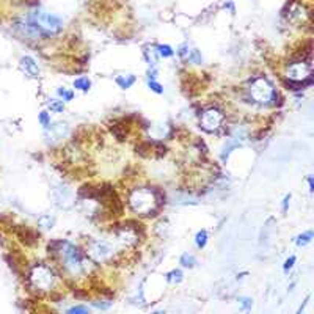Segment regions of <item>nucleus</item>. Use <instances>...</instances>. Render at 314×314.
<instances>
[{
  "label": "nucleus",
  "mask_w": 314,
  "mask_h": 314,
  "mask_svg": "<svg viewBox=\"0 0 314 314\" xmlns=\"http://www.w3.org/2000/svg\"><path fill=\"white\" fill-rule=\"evenodd\" d=\"M148 85H149V88L152 89V92H155V93H164V88H162V85L161 83H157L155 80H151L149 79V82H148Z\"/></svg>",
  "instance_id": "obj_23"
},
{
  "label": "nucleus",
  "mask_w": 314,
  "mask_h": 314,
  "mask_svg": "<svg viewBox=\"0 0 314 314\" xmlns=\"http://www.w3.org/2000/svg\"><path fill=\"white\" fill-rule=\"evenodd\" d=\"M161 203V196L154 189H136L129 196V206L140 215H151Z\"/></svg>",
  "instance_id": "obj_1"
},
{
  "label": "nucleus",
  "mask_w": 314,
  "mask_h": 314,
  "mask_svg": "<svg viewBox=\"0 0 314 314\" xmlns=\"http://www.w3.org/2000/svg\"><path fill=\"white\" fill-rule=\"evenodd\" d=\"M206 242H208V233L206 231H199L196 234V239H195L196 246H198V249H203V246L206 245Z\"/></svg>",
  "instance_id": "obj_18"
},
{
  "label": "nucleus",
  "mask_w": 314,
  "mask_h": 314,
  "mask_svg": "<svg viewBox=\"0 0 314 314\" xmlns=\"http://www.w3.org/2000/svg\"><path fill=\"white\" fill-rule=\"evenodd\" d=\"M181 264H183L184 267H192V265L195 264V258L190 256V255H183V258H181Z\"/></svg>",
  "instance_id": "obj_24"
},
{
  "label": "nucleus",
  "mask_w": 314,
  "mask_h": 314,
  "mask_svg": "<svg viewBox=\"0 0 314 314\" xmlns=\"http://www.w3.org/2000/svg\"><path fill=\"white\" fill-rule=\"evenodd\" d=\"M249 93L250 98L261 105H267V104H272L275 101V89L274 85L268 82L264 77H259L256 80H253L249 86Z\"/></svg>",
  "instance_id": "obj_3"
},
{
  "label": "nucleus",
  "mask_w": 314,
  "mask_h": 314,
  "mask_svg": "<svg viewBox=\"0 0 314 314\" xmlns=\"http://www.w3.org/2000/svg\"><path fill=\"white\" fill-rule=\"evenodd\" d=\"M68 124L64 123H55V124H49L46 127V139L48 142H58L63 137L68 136Z\"/></svg>",
  "instance_id": "obj_10"
},
{
  "label": "nucleus",
  "mask_w": 314,
  "mask_h": 314,
  "mask_svg": "<svg viewBox=\"0 0 314 314\" xmlns=\"http://www.w3.org/2000/svg\"><path fill=\"white\" fill-rule=\"evenodd\" d=\"M48 107L52 110V111H63V108H64V104H63V101H57V99H51V101H48Z\"/></svg>",
  "instance_id": "obj_19"
},
{
  "label": "nucleus",
  "mask_w": 314,
  "mask_h": 314,
  "mask_svg": "<svg viewBox=\"0 0 314 314\" xmlns=\"http://www.w3.org/2000/svg\"><path fill=\"white\" fill-rule=\"evenodd\" d=\"M308 184H309V192H312V190H314V189H312V177L308 179Z\"/></svg>",
  "instance_id": "obj_32"
},
{
  "label": "nucleus",
  "mask_w": 314,
  "mask_h": 314,
  "mask_svg": "<svg viewBox=\"0 0 314 314\" xmlns=\"http://www.w3.org/2000/svg\"><path fill=\"white\" fill-rule=\"evenodd\" d=\"M55 205L61 209H70L74 205V192L68 186H58L54 190Z\"/></svg>",
  "instance_id": "obj_9"
},
{
  "label": "nucleus",
  "mask_w": 314,
  "mask_h": 314,
  "mask_svg": "<svg viewBox=\"0 0 314 314\" xmlns=\"http://www.w3.org/2000/svg\"><path fill=\"white\" fill-rule=\"evenodd\" d=\"M38 225H39L41 228H44V230H51V228L54 227V218H52L51 215H42V217H39V220H38Z\"/></svg>",
  "instance_id": "obj_17"
},
{
  "label": "nucleus",
  "mask_w": 314,
  "mask_h": 314,
  "mask_svg": "<svg viewBox=\"0 0 314 314\" xmlns=\"http://www.w3.org/2000/svg\"><path fill=\"white\" fill-rule=\"evenodd\" d=\"M294 261H296V258H294V256H293V258H289V259L286 261V264H284V271H289V268L293 267Z\"/></svg>",
  "instance_id": "obj_29"
},
{
  "label": "nucleus",
  "mask_w": 314,
  "mask_h": 314,
  "mask_svg": "<svg viewBox=\"0 0 314 314\" xmlns=\"http://www.w3.org/2000/svg\"><path fill=\"white\" fill-rule=\"evenodd\" d=\"M55 253L60 256V259L63 261L64 267L68 268V271L73 274V275H79L82 274L83 271V262H82V258H80V253L76 246L70 242H57L55 243Z\"/></svg>",
  "instance_id": "obj_2"
},
{
  "label": "nucleus",
  "mask_w": 314,
  "mask_h": 314,
  "mask_svg": "<svg viewBox=\"0 0 314 314\" xmlns=\"http://www.w3.org/2000/svg\"><path fill=\"white\" fill-rule=\"evenodd\" d=\"M146 58H148V61H149V64H152V66H155V63H157V57H155V51H152V49H148L146 52Z\"/></svg>",
  "instance_id": "obj_26"
},
{
  "label": "nucleus",
  "mask_w": 314,
  "mask_h": 314,
  "mask_svg": "<svg viewBox=\"0 0 314 314\" xmlns=\"http://www.w3.org/2000/svg\"><path fill=\"white\" fill-rule=\"evenodd\" d=\"M240 302H242V306H243L245 309H249V308L252 306V300H250V299H240Z\"/></svg>",
  "instance_id": "obj_30"
},
{
  "label": "nucleus",
  "mask_w": 314,
  "mask_h": 314,
  "mask_svg": "<svg viewBox=\"0 0 314 314\" xmlns=\"http://www.w3.org/2000/svg\"><path fill=\"white\" fill-rule=\"evenodd\" d=\"M286 16H287L289 20H293V22H303L306 19V10L299 4H293L287 8Z\"/></svg>",
  "instance_id": "obj_13"
},
{
  "label": "nucleus",
  "mask_w": 314,
  "mask_h": 314,
  "mask_svg": "<svg viewBox=\"0 0 314 314\" xmlns=\"http://www.w3.org/2000/svg\"><path fill=\"white\" fill-rule=\"evenodd\" d=\"M286 77L290 82L296 83H303L311 77V64L306 61H296L290 63L286 70Z\"/></svg>",
  "instance_id": "obj_7"
},
{
  "label": "nucleus",
  "mask_w": 314,
  "mask_h": 314,
  "mask_svg": "<svg viewBox=\"0 0 314 314\" xmlns=\"http://www.w3.org/2000/svg\"><path fill=\"white\" fill-rule=\"evenodd\" d=\"M30 284L38 290H49L54 284V274L46 265H35L30 271Z\"/></svg>",
  "instance_id": "obj_5"
},
{
  "label": "nucleus",
  "mask_w": 314,
  "mask_h": 314,
  "mask_svg": "<svg viewBox=\"0 0 314 314\" xmlns=\"http://www.w3.org/2000/svg\"><path fill=\"white\" fill-rule=\"evenodd\" d=\"M117 237L124 245H133V243L139 242V234L133 231L132 228H129V227H123L121 230H118Z\"/></svg>",
  "instance_id": "obj_12"
},
{
  "label": "nucleus",
  "mask_w": 314,
  "mask_h": 314,
  "mask_svg": "<svg viewBox=\"0 0 314 314\" xmlns=\"http://www.w3.org/2000/svg\"><path fill=\"white\" fill-rule=\"evenodd\" d=\"M86 311H88V308H85V306H74V308H71L68 312L74 314V312H86Z\"/></svg>",
  "instance_id": "obj_28"
},
{
  "label": "nucleus",
  "mask_w": 314,
  "mask_h": 314,
  "mask_svg": "<svg viewBox=\"0 0 314 314\" xmlns=\"http://www.w3.org/2000/svg\"><path fill=\"white\" fill-rule=\"evenodd\" d=\"M287 203H289V196L284 198V203H283V209H287Z\"/></svg>",
  "instance_id": "obj_31"
},
{
  "label": "nucleus",
  "mask_w": 314,
  "mask_h": 314,
  "mask_svg": "<svg viewBox=\"0 0 314 314\" xmlns=\"http://www.w3.org/2000/svg\"><path fill=\"white\" fill-rule=\"evenodd\" d=\"M39 123H41L44 127H48V126L51 124V118H49V115L46 114V111H42V114H39Z\"/></svg>",
  "instance_id": "obj_27"
},
{
  "label": "nucleus",
  "mask_w": 314,
  "mask_h": 314,
  "mask_svg": "<svg viewBox=\"0 0 314 314\" xmlns=\"http://www.w3.org/2000/svg\"><path fill=\"white\" fill-rule=\"evenodd\" d=\"M167 280L170 281V283H179L183 280V274L179 272V271H171L168 275H167Z\"/></svg>",
  "instance_id": "obj_20"
},
{
  "label": "nucleus",
  "mask_w": 314,
  "mask_h": 314,
  "mask_svg": "<svg viewBox=\"0 0 314 314\" xmlns=\"http://www.w3.org/2000/svg\"><path fill=\"white\" fill-rule=\"evenodd\" d=\"M311 237H312V233H311V231H308V233L299 236V237H297V245H299V246H303V245L309 243V242H311Z\"/></svg>",
  "instance_id": "obj_21"
},
{
  "label": "nucleus",
  "mask_w": 314,
  "mask_h": 314,
  "mask_svg": "<svg viewBox=\"0 0 314 314\" xmlns=\"http://www.w3.org/2000/svg\"><path fill=\"white\" fill-rule=\"evenodd\" d=\"M157 51H159V54L162 57H171L173 55V51L170 46H157Z\"/></svg>",
  "instance_id": "obj_25"
},
{
  "label": "nucleus",
  "mask_w": 314,
  "mask_h": 314,
  "mask_svg": "<svg viewBox=\"0 0 314 314\" xmlns=\"http://www.w3.org/2000/svg\"><path fill=\"white\" fill-rule=\"evenodd\" d=\"M19 66H20L22 73H24L26 76H29V77H32V79H35V77H38V76H39V68H38V64H36V63H35V60H33V58H30V57H24V58H20Z\"/></svg>",
  "instance_id": "obj_11"
},
{
  "label": "nucleus",
  "mask_w": 314,
  "mask_h": 314,
  "mask_svg": "<svg viewBox=\"0 0 314 314\" xmlns=\"http://www.w3.org/2000/svg\"><path fill=\"white\" fill-rule=\"evenodd\" d=\"M88 256L95 262H105L114 256V246L105 240H95L88 245Z\"/></svg>",
  "instance_id": "obj_6"
},
{
  "label": "nucleus",
  "mask_w": 314,
  "mask_h": 314,
  "mask_svg": "<svg viewBox=\"0 0 314 314\" xmlns=\"http://www.w3.org/2000/svg\"><path fill=\"white\" fill-rule=\"evenodd\" d=\"M17 30L24 35V36H27V38H32V39H35L36 36H38V29L32 24V22L29 20V22H19L17 24Z\"/></svg>",
  "instance_id": "obj_14"
},
{
  "label": "nucleus",
  "mask_w": 314,
  "mask_h": 314,
  "mask_svg": "<svg viewBox=\"0 0 314 314\" xmlns=\"http://www.w3.org/2000/svg\"><path fill=\"white\" fill-rule=\"evenodd\" d=\"M58 96L63 98V101H71L74 93L70 92V89H66V88H58Z\"/></svg>",
  "instance_id": "obj_22"
},
{
  "label": "nucleus",
  "mask_w": 314,
  "mask_h": 314,
  "mask_svg": "<svg viewBox=\"0 0 314 314\" xmlns=\"http://www.w3.org/2000/svg\"><path fill=\"white\" fill-rule=\"evenodd\" d=\"M30 22L36 29L42 30L44 33H57L61 29V20L57 16H54L51 13H46L42 10L32 11Z\"/></svg>",
  "instance_id": "obj_4"
},
{
  "label": "nucleus",
  "mask_w": 314,
  "mask_h": 314,
  "mask_svg": "<svg viewBox=\"0 0 314 314\" xmlns=\"http://www.w3.org/2000/svg\"><path fill=\"white\" fill-rule=\"evenodd\" d=\"M223 123V115L221 111L217 110V108H208L205 110L203 114H201V118H199V124H201V129L206 130V132H215L220 129Z\"/></svg>",
  "instance_id": "obj_8"
},
{
  "label": "nucleus",
  "mask_w": 314,
  "mask_h": 314,
  "mask_svg": "<svg viewBox=\"0 0 314 314\" xmlns=\"http://www.w3.org/2000/svg\"><path fill=\"white\" fill-rule=\"evenodd\" d=\"M133 82H136V77H133V76H120V77H117V83L124 89L129 88Z\"/></svg>",
  "instance_id": "obj_16"
},
{
  "label": "nucleus",
  "mask_w": 314,
  "mask_h": 314,
  "mask_svg": "<svg viewBox=\"0 0 314 314\" xmlns=\"http://www.w3.org/2000/svg\"><path fill=\"white\" fill-rule=\"evenodd\" d=\"M89 86H92V82H89L86 77H79L74 80V88L80 89V92H88Z\"/></svg>",
  "instance_id": "obj_15"
}]
</instances>
